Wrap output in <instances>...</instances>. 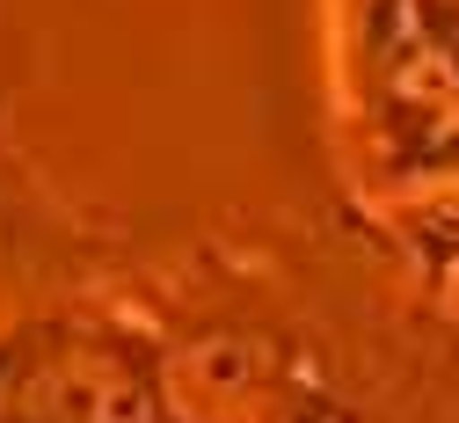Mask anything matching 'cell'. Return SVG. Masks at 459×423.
Listing matches in <instances>:
<instances>
[{"mask_svg":"<svg viewBox=\"0 0 459 423\" xmlns=\"http://www.w3.org/2000/svg\"><path fill=\"white\" fill-rule=\"evenodd\" d=\"M351 132L379 183L459 175V0H335Z\"/></svg>","mask_w":459,"mask_h":423,"instance_id":"cell-1","label":"cell"}]
</instances>
